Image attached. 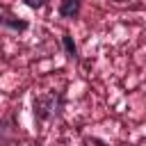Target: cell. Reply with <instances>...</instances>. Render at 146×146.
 <instances>
[{"label":"cell","mask_w":146,"mask_h":146,"mask_svg":"<svg viewBox=\"0 0 146 146\" xmlns=\"http://www.w3.org/2000/svg\"><path fill=\"white\" fill-rule=\"evenodd\" d=\"M23 5L30 7V9H41V7L48 5V0H23Z\"/></svg>","instance_id":"obj_5"},{"label":"cell","mask_w":146,"mask_h":146,"mask_svg":"<svg viewBox=\"0 0 146 146\" xmlns=\"http://www.w3.org/2000/svg\"><path fill=\"white\" fill-rule=\"evenodd\" d=\"M32 107H34V116H36L39 121H52V119H57V116L62 114V110H64V98H62V94H57V91H46V94H39V96L34 98Z\"/></svg>","instance_id":"obj_1"},{"label":"cell","mask_w":146,"mask_h":146,"mask_svg":"<svg viewBox=\"0 0 146 146\" xmlns=\"http://www.w3.org/2000/svg\"><path fill=\"white\" fill-rule=\"evenodd\" d=\"M82 11V0H62L59 2V16L62 18H78Z\"/></svg>","instance_id":"obj_2"},{"label":"cell","mask_w":146,"mask_h":146,"mask_svg":"<svg viewBox=\"0 0 146 146\" xmlns=\"http://www.w3.org/2000/svg\"><path fill=\"white\" fill-rule=\"evenodd\" d=\"M62 46H64V52H66V57H68V59H73V62H78V59H80V55H78V46H75L73 36H71L68 32H64V34H62Z\"/></svg>","instance_id":"obj_3"},{"label":"cell","mask_w":146,"mask_h":146,"mask_svg":"<svg viewBox=\"0 0 146 146\" xmlns=\"http://www.w3.org/2000/svg\"><path fill=\"white\" fill-rule=\"evenodd\" d=\"M112 2H128V0H112Z\"/></svg>","instance_id":"obj_6"},{"label":"cell","mask_w":146,"mask_h":146,"mask_svg":"<svg viewBox=\"0 0 146 146\" xmlns=\"http://www.w3.org/2000/svg\"><path fill=\"white\" fill-rule=\"evenodd\" d=\"M0 27H9V30H16V32H25V30L30 27V23L23 21V18H7V16L0 14Z\"/></svg>","instance_id":"obj_4"}]
</instances>
